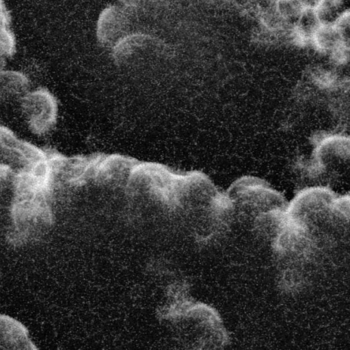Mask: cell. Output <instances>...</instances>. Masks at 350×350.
<instances>
[{
	"label": "cell",
	"mask_w": 350,
	"mask_h": 350,
	"mask_svg": "<svg viewBox=\"0 0 350 350\" xmlns=\"http://www.w3.org/2000/svg\"><path fill=\"white\" fill-rule=\"evenodd\" d=\"M286 213L314 250L323 240L327 241L348 226L349 197L313 186L300 191L288 204Z\"/></svg>",
	"instance_id": "1"
},
{
	"label": "cell",
	"mask_w": 350,
	"mask_h": 350,
	"mask_svg": "<svg viewBox=\"0 0 350 350\" xmlns=\"http://www.w3.org/2000/svg\"><path fill=\"white\" fill-rule=\"evenodd\" d=\"M232 221L246 222L257 233L274 237L284 221L288 206L282 194L258 178L245 176L224 193Z\"/></svg>",
	"instance_id": "2"
},
{
	"label": "cell",
	"mask_w": 350,
	"mask_h": 350,
	"mask_svg": "<svg viewBox=\"0 0 350 350\" xmlns=\"http://www.w3.org/2000/svg\"><path fill=\"white\" fill-rule=\"evenodd\" d=\"M11 214L17 232L15 235L23 239L44 232L52 220L47 199L42 198H14Z\"/></svg>",
	"instance_id": "3"
},
{
	"label": "cell",
	"mask_w": 350,
	"mask_h": 350,
	"mask_svg": "<svg viewBox=\"0 0 350 350\" xmlns=\"http://www.w3.org/2000/svg\"><path fill=\"white\" fill-rule=\"evenodd\" d=\"M22 111L31 131L38 135L46 134L55 125L57 105L53 95L47 90L38 89L27 92L21 98Z\"/></svg>",
	"instance_id": "4"
},
{
	"label": "cell",
	"mask_w": 350,
	"mask_h": 350,
	"mask_svg": "<svg viewBox=\"0 0 350 350\" xmlns=\"http://www.w3.org/2000/svg\"><path fill=\"white\" fill-rule=\"evenodd\" d=\"M0 156L21 164L23 167H31L44 160L46 150L16 137L9 129L0 126Z\"/></svg>",
	"instance_id": "5"
},
{
	"label": "cell",
	"mask_w": 350,
	"mask_h": 350,
	"mask_svg": "<svg viewBox=\"0 0 350 350\" xmlns=\"http://www.w3.org/2000/svg\"><path fill=\"white\" fill-rule=\"evenodd\" d=\"M343 42L349 41L334 25L320 24L310 38V44L315 49L329 55Z\"/></svg>",
	"instance_id": "6"
},
{
	"label": "cell",
	"mask_w": 350,
	"mask_h": 350,
	"mask_svg": "<svg viewBox=\"0 0 350 350\" xmlns=\"http://www.w3.org/2000/svg\"><path fill=\"white\" fill-rule=\"evenodd\" d=\"M29 88V81L22 73L0 71V102L18 96L22 97Z\"/></svg>",
	"instance_id": "7"
},
{
	"label": "cell",
	"mask_w": 350,
	"mask_h": 350,
	"mask_svg": "<svg viewBox=\"0 0 350 350\" xmlns=\"http://www.w3.org/2000/svg\"><path fill=\"white\" fill-rule=\"evenodd\" d=\"M343 0H316L312 8L321 24L333 25L341 14Z\"/></svg>",
	"instance_id": "8"
},
{
	"label": "cell",
	"mask_w": 350,
	"mask_h": 350,
	"mask_svg": "<svg viewBox=\"0 0 350 350\" xmlns=\"http://www.w3.org/2000/svg\"><path fill=\"white\" fill-rule=\"evenodd\" d=\"M15 172L12 167L4 163H0V190L9 183H12Z\"/></svg>",
	"instance_id": "9"
},
{
	"label": "cell",
	"mask_w": 350,
	"mask_h": 350,
	"mask_svg": "<svg viewBox=\"0 0 350 350\" xmlns=\"http://www.w3.org/2000/svg\"><path fill=\"white\" fill-rule=\"evenodd\" d=\"M124 1H126V2H129V3H135V2H138V1H145V0H122Z\"/></svg>",
	"instance_id": "10"
}]
</instances>
